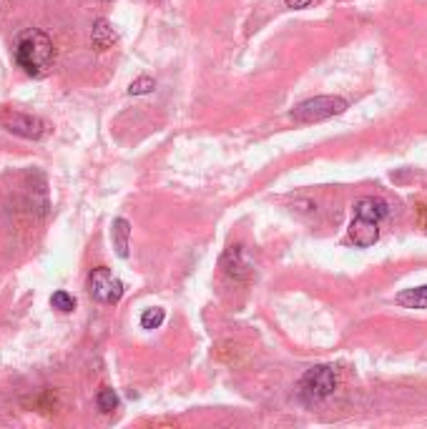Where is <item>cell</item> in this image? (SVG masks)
I'll use <instances>...</instances> for the list:
<instances>
[{
  "mask_svg": "<svg viewBox=\"0 0 427 429\" xmlns=\"http://www.w3.org/2000/svg\"><path fill=\"white\" fill-rule=\"evenodd\" d=\"M16 60L28 75H43L53 63V41L38 28H31L18 38Z\"/></svg>",
  "mask_w": 427,
  "mask_h": 429,
  "instance_id": "1",
  "label": "cell"
},
{
  "mask_svg": "<svg viewBox=\"0 0 427 429\" xmlns=\"http://www.w3.org/2000/svg\"><path fill=\"white\" fill-rule=\"evenodd\" d=\"M344 111H347V101L339 98V95H317V98L299 103L292 111V118L297 123H317L327 121L332 116H339Z\"/></svg>",
  "mask_w": 427,
  "mask_h": 429,
  "instance_id": "2",
  "label": "cell"
},
{
  "mask_svg": "<svg viewBox=\"0 0 427 429\" xmlns=\"http://www.w3.org/2000/svg\"><path fill=\"white\" fill-rule=\"evenodd\" d=\"M299 389L310 402H320V399H327L330 394H334L337 389V374L330 366H315L310 369L302 381H299Z\"/></svg>",
  "mask_w": 427,
  "mask_h": 429,
  "instance_id": "3",
  "label": "cell"
},
{
  "mask_svg": "<svg viewBox=\"0 0 427 429\" xmlns=\"http://www.w3.org/2000/svg\"><path fill=\"white\" fill-rule=\"evenodd\" d=\"M88 294L101 304H116L121 302L123 297V284L121 279H116V276L111 274V269L98 266V269H93L91 276H88Z\"/></svg>",
  "mask_w": 427,
  "mask_h": 429,
  "instance_id": "4",
  "label": "cell"
},
{
  "mask_svg": "<svg viewBox=\"0 0 427 429\" xmlns=\"http://www.w3.org/2000/svg\"><path fill=\"white\" fill-rule=\"evenodd\" d=\"M0 126L6 128V131L16 133V136L28 138V141H38L46 133V126H43L41 118L23 111H13V108H3L0 111Z\"/></svg>",
  "mask_w": 427,
  "mask_h": 429,
  "instance_id": "5",
  "label": "cell"
},
{
  "mask_svg": "<svg viewBox=\"0 0 427 429\" xmlns=\"http://www.w3.org/2000/svg\"><path fill=\"white\" fill-rule=\"evenodd\" d=\"M349 238H352V244L359 246V249H369V246L377 244V238H379L377 223L354 216V221L349 223Z\"/></svg>",
  "mask_w": 427,
  "mask_h": 429,
  "instance_id": "6",
  "label": "cell"
},
{
  "mask_svg": "<svg viewBox=\"0 0 427 429\" xmlns=\"http://www.w3.org/2000/svg\"><path fill=\"white\" fill-rule=\"evenodd\" d=\"M221 269L229 276H234V279H246L251 274V264L241 246H229L226 249V254L221 256Z\"/></svg>",
  "mask_w": 427,
  "mask_h": 429,
  "instance_id": "7",
  "label": "cell"
},
{
  "mask_svg": "<svg viewBox=\"0 0 427 429\" xmlns=\"http://www.w3.org/2000/svg\"><path fill=\"white\" fill-rule=\"evenodd\" d=\"M354 216L357 218H367V221H374L379 223L384 216H387V203L379 201V198H372V196H364L354 203Z\"/></svg>",
  "mask_w": 427,
  "mask_h": 429,
  "instance_id": "8",
  "label": "cell"
},
{
  "mask_svg": "<svg viewBox=\"0 0 427 429\" xmlns=\"http://www.w3.org/2000/svg\"><path fill=\"white\" fill-rule=\"evenodd\" d=\"M91 43L96 51H108V48H113V43H116V31H113V26L106 21V18H98V21L93 23Z\"/></svg>",
  "mask_w": 427,
  "mask_h": 429,
  "instance_id": "9",
  "label": "cell"
},
{
  "mask_svg": "<svg viewBox=\"0 0 427 429\" xmlns=\"http://www.w3.org/2000/svg\"><path fill=\"white\" fill-rule=\"evenodd\" d=\"M111 238H113V249L121 259L128 256V238H131V223L126 218H116L111 228Z\"/></svg>",
  "mask_w": 427,
  "mask_h": 429,
  "instance_id": "10",
  "label": "cell"
},
{
  "mask_svg": "<svg viewBox=\"0 0 427 429\" xmlns=\"http://www.w3.org/2000/svg\"><path fill=\"white\" fill-rule=\"evenodd\" d=\"M400 307L405 309H427V286H417V289H405L397 294L395 299Z\"/></svg>",
  "mask_w": 427,
  "mask_h": 429,
  "instance_id": "11",
  "label": "cell"
},
{
  "mask_svg": "<svg viewBox=\"0 0 427 429\" xmlns=\"http://www.w3.org/2000/svg\"><path fill=\"white\" fill-rule=\"evenodd\" d=\"M96 404H98V409H101L103 414L116 412V409H118V394L113 392L111 387H103L101 392H98V397H96Z\"/></svg>",
  "mask_w": 427,
  "mask_h": 429,
  "instance_id": "12",
  "label": "cell"
},
{
  "mask_svg": "<svg viewBox=\"0 0 427 429\" xmlns=\"http://www.w3.org/2000/svg\"><path fill=\"white\" fill-rule=\"evenodd\" d=\"M164 319H166L164 309L151 307V309H146V312L141 314V327H144V329H159L161 324H164Z\"/></svg>",
  "mask_w": 427,
  "mask_h": 429,
  "instance_id": "13",
  "label": "cell"
},
{
  "mask_svg": "<svg viewBox=\"0 0 427 429\" xmlns=\"http://www.w3.org/2000/svg\"><path fill=\"white\" fill-rule=\"evenodd\" d=\"M154 88H156V80L151 78V75H141V78L131 80V85H128V93H131V95H146V93H151Z\"/></svg>",
  "mask_w": 427,
  "mask_h": 429,
  "instance_id": "14",
  "label": "cell"
},
{
  "mask_svg": "<svg viewBox=\"0 0 427 429\" xmlns=\"http://www.w3.org/2000/svg\"><path fill=\"white\" fill-rule=\"evenodd\" d=\"M51 304H53V309H58V312H73L75 309V299L70 297L68 292H63V289H60V292H56L53 297H51Z\"/></svg>",
  "mask_w": 427,
  "mask_h": 429,
  "instance_id": "15",
  "label": "cell"
},
{
  "mask_svg": "<svg viewBox=\"0 0 427 429\" xmlns=\"http://www.w3.org/2000/svg\"><path fill=\"white\" fill-rule=\"evenodd\" d=\"M287 3V8H294V11H302V8H307L312 3V0H284Z\"/></svg>",
  "mask_w": 427,
  "mask_h": 429,
  "instance_id": "16",
  "label": "cell"
}]
</instances>
